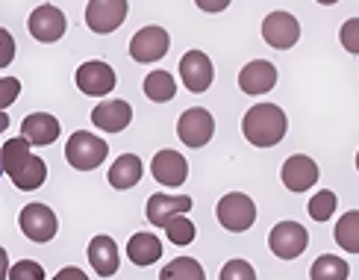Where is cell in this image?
Wrapping results in <instances>:
<instances>
[{
  "label": "cell",
  "mask_w": 359,
  "mask_h": 280,
  "mask_svg": "<svg viewBox=\"0 0 359 280\" xmlns=\"http://www.w3.org/2000/svg\"><path fill=\"white\" fill-rule=\"evenodd\" d=\"M142 174H144L142 159L136 154H121L109 166V183L118 192H127V189H133V186L142 180Z\"/></svg>",
  "instance_id": "obj_20"
},
{
  "label": "cell",
  "mask_w": 359,
  "mask_h": 280,
  "mask_svg": "<svg viewBox=\"0 0 359 280\" xmlns=\"http://www.w3.org/2000/svg\"><path fill=\"white\" fill-rule=\"evenodd\" d=\"M356 171H359V151H356Z\"/></svg>",
  "instance_id": "obj_41"
},
{
  "label": "cell",
  "mask_w": 359,
  "mask_h": 280,
  "mask_svg": "<svg viewBox=\"0 0 359 280\" xmlns=\"http://www.w3.org/2000/svg\"><path fill=\"white\" fill-rule=\"evenodd\" d=\"M59 133H62V127H59L56 115L50 112H29L24 121H21V136L29 142V145H53L59 139Z\"/></svg>",
  "instance_id": "obj_19"
},
{
  "label": "cell",
  "mask_w": 359,
  "mask_h": 280,
  "mask_svg": "<svg viewBox=\"0 0 359 280\" xmlns=\"http://www.w3.org/2000/svg\"><path fill=\"white\" fill-rule=\"evenodd\" d=\"M107 154H109V145L100 136H95V133H86V130H77L65 145L68 166H74L77 171H95L97 166H103Z\"/></svg>",
  "instance_id": "obj_2"
},
{
  "label": "cell",
  "mask_w": 359,
  "mask_h": 280,
  "mask_svg": "<svg viewBox=\"0 0 359 280\" xmlns=\"http://www.w3.org/2000/svg\"><path fill=\"white\" fill-rule=\"evenodd\" d=\"M321 6H333V4H339V0H318Z\"/></svg>",
  "instance_id": "obj_39"
},
{
  "label": "cell",
  "mask_w": 359,
  "mask_h": 280,
  "mask_svg": "<svg viewBox=\"0 0 359 280\" xmlns=\"http://www.w3.org/2000/svg\"><path fill=\"white\" fill-rule=\"evenodd\" d=\"M198 4V9H203V12H209V15H215V12H224L227 9L233 0H194Z\"/></svg>",
  "instance_id": "obj_35"
},
{
  "label": "cell",
  "mask_w": 359,
  "mask_h": 280,
  "mask_svg": "<svg viewBox=\"0 0 359 280\" xmlns=\"http://www.w3.org/2000/svg\"><path fill=\"white\" fill-rule=\"evenodd\" d=\"M191 210V198L189 195H165V192H156V195L147 198L144 204V215L154 227L165 230L168 221H174L177 215H186Z\"/></svg>",
  "instance_id": "obj_14"
},
{
  "label": "cell",
  "mask_w": 359,
  "mask_h": 280,
  "mask_svg": "<svg viewBox=\"0 0 359 280\" xmlns=\"http://www.w3.org/2000/svg\"><path fill=\"white\" fill-rule=\"evenodd\" d=\"M289 130V118L277 103H257L242 118V133L253 147H274Z\"/></svg>",
  "instance_id": "obj_1"
},
{
  "label": "cell",
  "mask_w": 359,
  "mask_h": 280,
  "mask_svg": "<svg viewBox=\"0 0 359 280\" xmlns=\"http://www.w3.org/2000/svg\"><path fill=\"white\" fill-rule=\"evenodd\" d=\"M53 280H88V277H86V272L77 269V265H65V269H59L53 274Z\"/></svg>",
  "instance_id": "obj_36"
},
{
  "label": "cell",
  "mask_w": 359,
  "mask_h": 280,
  "mask_svg": "<svg viewBox=\"0 0 359 280\" xmlns=\"http://www.w3.org/2000/svg\"><path fill=\"white\" fill-rule=\"evenodd\" d=\"M144 95L154 103H168L177 95V83L171 71H151L144 77Z\"/></svg>",
  "instance_id": "obj_25"
},
{
  "label": "cell",
  "mask_w": 359,
  "mask_h": 280,
  "mask_svg": "<svg viewBox=\"0 0 359 280\" xmlns=\"http://www.w3.org/2000/svg\"><path fill=\"white\" fill-rule=\"evenodd\" d=\"M18 225H21V233L27 236L29 242L44 245V242H50L56 236L59 218H56V213L50 210L48 204H27L21 210V215H18Z\"/></svg>",
  "instance_id": "obj_4"
},
{
  "label": "cell",
  "mask_w": 359,
  "mask_h": 280,
  "mask_svg": "<svg viewBox=\"0 0 359 280\" xmlns=\"http://www.w3.org/2000/svg\"><path fill=\"white\" fill-rule=\"evenodd\" d=\"M215 218L221 221L224 230L245 233L253 227V221H257V204H253V198L245 195V192H230V195H224L218 201Z\"/></svg>",
  "instance_id": "obj_3"
},
{
  "label": "cell",
  "mask_w": 359,
  "mask_h": 280,
  "mask_svg": "<svg viewBox=\"0 0 359 280\" xmlns=\"http://www.w3.org/2000/svg\"><path fill=\"white\" fill-rule=\"evenodd\" d=\"M218 280H257V272L248 260H227L221 265Z\"/></svg>",
  "instance_id": "obj_30"
},
{
  "label": "cell",
  "mask_w": 359,
  "mask_h": 280,
  "mask_svg": "<svg viewBox=\"0 0 359 280\" xmlns=\"http://www.w3.org/2000/svg\"><path fill=\"white\" fill-rule=\"evenodd\" d=\"M21 95V80L18 77H0V109L12 107Z\"/></svg>",
  "instance_id": "obj_33"
},
{
  "label": "cell",
  "mask_w": 359,
  "mask_h": 280,
  "mask_svg": "<svg viewBox=\"0 0 359 280\" xmlns=\"http://www.w3.org/2000/svg\"><path fill=\"white\" fill-rule=\"evenodd\" d=\"M9 280H48L44 277V269L33 260H18L9 269Z\"/></svg>",
  "instance_id": "obj_31"
},
{
  "label": "cell",
  "mask_w": 359,
  "mask_h": 280,
  "mask_svg": "<svg viewBox=\"0 0 359 280\" xmlns=\"http://www.w3.org/2000/svg\"><path fill=\"white\" fill-rule=\"evenodd\" d=\"M165 236H168L171 245H191L198 230H194V221L189 215H177L174 221L165 225Z\"/></svg>",
  "instance_id": "obj_29"
},
{
  "label": "cell",
  "mask_w": 359,
  "mask_h": 280,
  "mask_svg": "<svg viewBox=\"0 0 359 280\" xmlns=\"http://www.w3.org/2000/svg\"><path fill=\"white\" fill-rule=\"evenodd\" d=\"M151 174H154V180L159 186H165V189H177V186H183L186 183V177H189V162L183 154H177V151H159L151 162Z\"/></svg>",
  "instance_id": "obj_15"
},
{
  "label": "cell",
  "mask_w": 359,
  "mask_h": 280,
  "mask_svg": "<svg viewBox=\"0 0 359 280\" xmlns=\"http://www.w3.org/2000/svg\"><path fill=\"white\" fill-rule=\"evenodd\" d=\"M6 127H9V115H6L4 109H0V133H4Z\"/></svg>",
  "instance_id": "obj_38"
},
{
  "label": "cell",
  "mask_w": 359,
  "mask_h": 280,
  "mask_svg": "<svg viewBox=\"0 0 359 280\" xmlns=\"http://www.w3.org/2000/svg\"><path fill=\"white\" fill-rule=\"evenodd\" d=\"M127 12H130V0H88L86 24L92 33L107 36V33H115V29L124 24Z\"/></svg>",
  "instance_id": "obj_5"
},
{
  "label": "cell",
  "mask_w": 359,
  "mask_h": 280,
  "mask_svg": "<svg viewBox=\"0 0 359 280\" xmlns=\"http://www.w3.org/2000/svg\"><path fill=\"white\" fill-rule=\"evenodd\" d=\"M318 177H321L318 162L312 156H306V154L289 156L286 162H283V168H280V180L289 192H306V189H312L318 183Z\"/></svg>",
  "instance_id": "obj_13"
},
{
  "label": "cell",
  "mask_w": 359,
  "mask_h": 280,
  "mask_svg": "<svg viewBox=\"0 0 359 280\" xmlns=\"http://www.w3.org/2000/svg\"><path fill=\"white\" fill-rule=\"evenodd\" d=\"M309 245V233L301 221H280L274 230L268 233V248L274 251L280 260H297Z\"/></svg>",
  "instance_id": "obj_7"
},
{
  "label": "cell",
  "mask_w": 359,
  "mask_h": 280,
  "mask_svg": "<svg viewBox=\"0 0 359 280\" xmlns=\"http://www.w3.org/2000/svg\"><path fill=\"white\" fill-rule=\"evenodd\" d=\"M44 180H48V166H44V159H41V156H29V159L24 162V168L12 177L15 189H21V192L41 189Z\"/></svg>",
  "instance_id": "obj_24"
},
{
  "label": "cell",
  "mask_w": 359,
  "mask_h": 280,
  "mask_svg": "<svg viewBox=\"0 0 359 280\" xmlns=\"http://www.w3.org/2000/svg\"><path fill=\"white\" fill-rule=\"evenodd\" d=\"M177 136L189 147H203L215 136V118L209 115L206 109H201V107H191V109H186L183 115H180Z\"/></svg>",
  "instance_id": "obj_10"
},
{
  "label": "cell",
  "mask_w": 359,
  "mask_h": 280,
  "mask_svg": "<svg viewBox=\"0 0 359 280\" xmlns=\"http://www.w3.org/2000/svg\"><path fill=\"white\" fill-rule=\"evenodd\" d=\"M88 262L100 277H112L118 269H121V254H118V245L112 236L100 233L88 242Z\"/></svg>",
  "instance_id": "obj_18"
},
{
  "label": "cell",
  "mask_w": 359,
  "mask_h": 280,
  "mask_svg": "<svg viewBox=\"0 0 359 280\" xmlns=\"http://www.w3.org/2000/svg\"><path fill=\"white\" fill-rule=\"evenodd\" d=\"M171 48V36H168V29L165 27H142L136 36L130 39V56L136 59V62L142 65H151V62H159L162 56L168 53Z\"/></svg>",
  "instance_id": "obj_6"
},
{
  "label": "cell",
  "mask_w": 359,
  "mask_h": 280,
  "mask_svg": "<svg viewBox=\"0 0 359 280\" xmlns=\"http://www.w3.org/2000/svg\"><path fill=\"white\" fill-rule=\"evenodd\" d=\"M29 156H33V151H29V142H27L24 136L4 142V171L9 174V180L24 168V162H27Z\"/></svg>",
  "instance_id": "obj_27"
},
{
  "label": "cell",
  "mask_w": 359,
  "mask_h": 280,
  "mask_svg": "<svg viewBox=\"0 0 359 280\" xmlns=\"http://www.w3.org/2000/svg\"><path fill=\"white\" fill-rule=\"evenodd\" d=\"M12 59H15V39L0 27V68H9Z\"/></svg>",
  "instance_id": "obj_34"
},
{
  "label": "cell",
  "mask_w": 359,
  "mask_h": 280,
  "mask_svg": "<svg viewBox=\"0 0 359 280\" xmlns=\"http://www.w3.org/2000/svg\"><path fill=\"white\" fill-rule=\"evenodd\" d=\"M180 77H183V86L189 88V92H194V95L206 92V88L212 86V80H215L212 59H209L203 51L183 53V59H180Z\"/></svg>",
  "instance_id": "obj_12"
},
{
  "label": "cell",
  "mask_w": 359,
  "mask_h": 280,
  "mask_svg": "<svg viewBox=\"0 0 359 280\" xmlns=\"http://www.w3.org/2000/svg\"><path fill=\"white\" fill-rule=\"evenodd\" d=\"M159 280H206V272L194 257H177L159 272Z\"/></svg>",
  "instance_id": "obj_26"
},
{
  "label": "cell",
  "mask_w": 359,
  "mask_h": 280,
  "mask_svg": "<svg viewBox=\"0 0 359 280\" xmlns=\"http://www.w3.org/2000/svg\"><path fill=\"white\" fill-rule=\"evenodd\" d=\"M9 269H12V265H9V254L4 251V245H0V280L9 277Z\"/></svg>",
  "instance_id": "obj_37"
},
{
  "label": "cell",
  "mask_w": 359,
  "mask_h": 280,
  "mask_svg": "<svg viewBox=\"0 0 359 280\" xmlns=\"http://www.w3.org/2000/svg\"><path fill=\"white\" fill-rule=\"evenodd\" d=\"M27 29H29V36H33L36 41H44V44L59 41V39L65 36V29H68L65 12L59 9V6L41 4V6H36L33 12H29V18H27Z\"/></svg>",
  "instance_id": "obj_8"
},
{
  "label": "cell",
  "mask_w": 359,
  "mask_h": 280,
  "mask_svg": "<svg viewBox=\"0 0 359 280\" xmlns=\"http://www.w3.org/2000/svg\"><path fill=\"white\" fill-rule=\"evenodd\" d=\"M0 174H4V147H0Z\"/></svg>",
  "instance_id": "obj_40"
},
{
  "label": "cell",
  "mask_w": 359,
  "mask_h": 280,
  "mask_svg": "<svg viewBox=\"0 0 359 280\" xmlns=\"http://www.w3.org/2000/svg\"><path fill=\"white\" fill-rule=\"evenodd\" d=\"M277 86V68L268 59H253L238 71V88L245 95H265Z\"/></svg>",
  "instance_id": "obj_17"
},
{
  "label": "cell",
  "mask_w": 359,
  "mask_h": 280,
  "mask_svg": "<svg viewBox=\"0 0 359 280\" xmlns=\"http://www.w3.org/2000/svg\"><path fill=\"white\" fill-rule=\"evenodd\" d=\"M339 41L348 53L359 56V18H348L339 29Z\"/></svg>",
  "instance_id": "obj_32"
},
{
  "label": "cell",
  "mask_w": 359,
  "mask_h": 280,
  "mask_svg": "<svg viewBox=\"0 0 359 280\" xmlns=\"http://www.w3.org/2000/svg\"><path fill=\"white\" fill-rule=\"evenodd\" d=\"M351 265L336 254H321L309 269V280H348Z\"/></svg>",
  "instance_id": "obj_23"
},
{
  "label": "cell",
  "mask_w": 359,
  "mask_h": 280,
  "mask_svg": "<svg viewBox=\"0 0 359 280\" xmlns=\"http://www.w3.org/2000/svg\"><path fill=\"white\" fill-rule=\"evenodd\" d=\"M336 206H339V198H336V192L333 189H324V192H316V198L309 201V215L316 218V221H330L333 213H336Z\"/></svg>",
  "instance_id": "obj_28"
},
{
  "label": "cell",
  "mask_w": 359,
  "mask_h": 280,
  "mask_svg": "<svg viewBox=\"0 0 359 280\" xmlns=\"http://www.w3.org/2000/svg\"><path fill=\"white\" fill-rule=\"evenodd\" d=\"M127 257L133 265H154L162 260V242L154 233H133L127 242Z\"/></svg>",
  "instance_id": "obj_21"
},
{
  "label": "cell",
  "mask_w": 359,
  "mask_h": 280,
  "mask_svg": "<svg viewBox=\"0 0 359 280\" xmlns=\"http://www.w3.org/2000/svg\"><path fill=\"white\" fill-rule=\"evenodd\" d=\"M74 83H77V88L83 95L103 98V95H112L118 77H115V71L107 62H100V59H88V62H83L77 68V74H74Z\"/></svg>",
  "instance_id": "obj_11"
},
{
  "label": "cell",
  "mask_w": 359,
  "mask_h": 280,
  "mask_svg": "<svg viewBox=\"0 0 359 280\" xmlns=\"http://www.w3.org/2000/svg\"><path fill=\"white\" fill-rule=\"evenodd\" d=\"M262 39L268 41V48L274 51H289L297 44V39H301V24H297V18L292 12H271L265 15L262 21Z\"/></svg>",
  "instance_id": "obj_9"
},
{
  "label": "cell",
  "mask_w": 359,
  "mask_h": 280,
  "mask_svg": "<svg viewBox=\"0 0 359 280\" xmlns=\"http://www.w3.org/2000/svg\"><path fill=\"white\" fill-rule=\"evenodd\" d=\"M130 121H133V107L127 100L109 98V100H100L92 109V124L103 133H121L130 127Z\"/></svg>",
  "instance_id": "obj_16"
},
{
  "label": "cell",
  "mask_w": 359,
  "mask_h": 280,
  "mask_svg": "<svg viewBox=\"0 0 359 280\" xmlns=\"http://www.w3.org/2000/svg\"><path fill=\"white\" fill-rule=\"evenodd\" d=\"M333 239L339 242L341 251H348V254H359V210H351V213H345L336 221Z\"/></svg>",
  "instance_id": "obj_22"
}]
</instances>
